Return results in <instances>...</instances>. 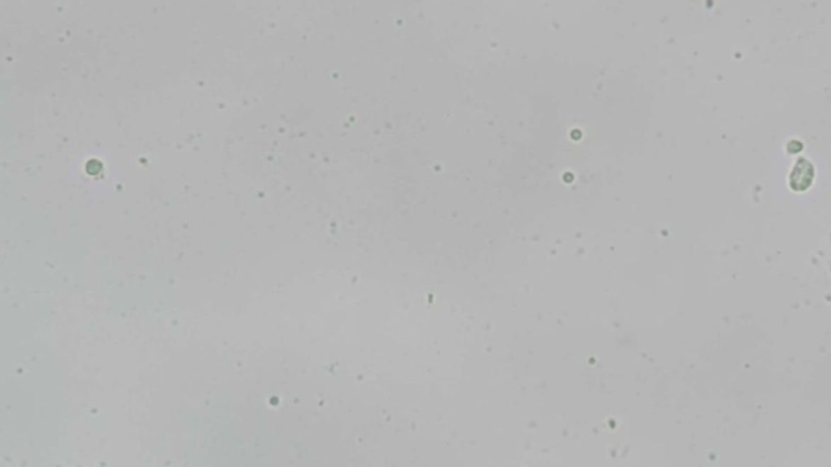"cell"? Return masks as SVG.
<instances>
[{"mask_svg":"<svg viewBox=\"0 0 831 467\" xmlns=\"http://www.w3.org/2000/svg\"><path fill=\"white\" fill-rule=\"evenodd\" d=\"M813 177H815V171H813L812 162L807 159H799L789 176L791 189L796 190V192H804L812 185Z\"/></svg>","mask_w":831,"mask_h":467,"instance_id":"cell-1","label":"cell"}]
</instances>
